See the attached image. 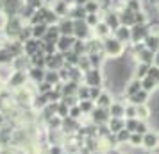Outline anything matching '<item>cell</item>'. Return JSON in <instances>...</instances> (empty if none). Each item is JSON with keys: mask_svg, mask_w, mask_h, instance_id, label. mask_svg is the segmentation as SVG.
<instances>
[{"mask_svg": "<svg viewBox=\"0 0 159 154\" xmlns=\"http://www.w3.org/2000/svg\"><path fill=\"white\" fill-rule=\"evenodd\" d=\"M104 49H106V52H107V56H113V58H116V56H120L123 52V45L120 40H116V38H109V40H106V43H104Z\"/></svg>", "mask_w": 159, "mask_h": 154, "instance_id": "cell-1", "label": "cell"}, {"mask_svg": "<svg viewBox=\"0 0 159 154\" xmlns=\"http://www.w3.org/2000/svg\"><path fill=\"white\" fill-rule=\"evenodd\" d=\"M156 84H157V81H154L152 77H145L143 81H141V90H145V91H152V90L156 88Z\"/></svg>", "mask_w": 159, "mask_h": 154, "instance_id": "cell-12", "label": "cell"}, {"mask_svg": "<svg viewBox=\"0 0 159 154\" xmlns=\"http://www.w3.org/2000/svg\"><path fill=\"white\" fill-rule=\"evenodd\" d=\"M118 32H116V40H120V41H125V40H129L130 38V30L127 29V27H120V29H116Z\"/></svg>", "mask_w": 159, "mask_h": 154, "instance_id": "cell-18", "label": "cell"}, {"mask_svg": "<svg viewBox=\"0 0 159 154\" xmlns=\"http://www.w3.org/2000/svg\"><path fill=\"white\" fill-rule=\"evenodd\" d=\"M107 127H109V133L116 134L118 131L125 129V120H123V118H111L107 122Z\"/></svg>", "mask_w": 159, "mask_h": 154, "instance_id": "cell-5", "label": "cell"}, {"mask_svg": "<svg viewBox=\"0 0 159 154\" xmlns=\"http://www.w3.org/2000/svg\"><path fill=\"white\" fill-rule=\"evenodd\" d=\"M66 4H68V0H66Z\"/></svg>", "mask_w": 159, "mask_h": 154, "instance_id": "cell-34", "label": "cell"}, {"mask_svg": "<svg viewBox=\"0 0 159 154\" xmlns=\"http://www.w3.org/2000/svg\"><path fill=\"white\" fill-rule=\"evenodd\" d=\"M97 30H98V36H106L107 30H109V25L107 23H98L97 25Z\"/></svg>", "mask_w": 159, "mask_h": 154, "instance_id": "cell-24", "label": "cell"}, {"mask_svg": "<svg viewBox=\"0 0 159 154\" xmlns=\"http://www.w3.org/2000/svg\"><path fill=\"white\" fill-rule=\"evenodd\" d=\"M80 115H82V111H80L79 106H72V108H70V113H68L70 118H79Z\"/></svg>", "mask_w": 159, "mask_h": 154, "instance_id": "cell-23", "label": "cell"}, {"mask_svg": "<svg viewBox=\"0 0 159 154\" xmlns=\"http://www.w3.org/2000/svg\"><path fill=\"white\" fill-rule=\"evenodd\" d=\"M107 154H118V152H115V151H111V152H107Z\"/></svg>", "mask_w": 159, "mask_h": 154, "instance_id": "cell-33", "label": "cell"}, {"mask_svg": "<svg viewBox=\"0 0 159 154\" xmlns=\"http://www.w3.org/2000/svg\"><path fill=\"white\" fill-rule=\"evenodd\" d=\"M47 100H48V95H39V97L36 99V102H34V106L41 110V108H45V106H47Z\"/></svg>", "mask_w": 159, "mask_h": 154, "instance_id": "cell-22", "label": "cell"}, {"mask_svg": "<svg viewBox=\"0 0 159 154\" xmlns=\"http://www.w3.org/2000/svg\"><path fill=\"white\" fill-rule=\"evenodd\" d=\"M129 99L132 100V104H134V106H141V104L147 102V99H148V91H145V90H139L138 93L130 95Z\"/></svg>", "mask_w": 159, "mask_h": 154, "instance_id": "cell-6", "label": "cell"}, {"mask_svg": "<svg viewBox=\"0 0 159 154\" xmlns=\"http://www.w3.org/2000/svg\"><path fill=\"white\" fill-rule=\"evenodd\" d=\"M154 61H156V66H159V52H156V59Z\"/></svg>", "mask_w": 159, "mask_h": 154, "instance_id": "cell-32", "label": "cell"}, {"mask_svg": "<svg viewBox=\"0 0 159 154\" xmlns=\"http://www.w3.org/2000/svg\"><path fill=\"white\" fill-rule=\"evenodd\" d=\"M111 104H113V100H111V97H109L107 93H102V95L97 99V106H98V108H106V110H109Z\"/></svg>", "mask_w": 159, "mask_h": 154, "instance_id": "cell-11", "label": "cell"}, {"mask_svg": "<svg viewBox=\"0 0 159 154\" xmlns=\"http://www.w3.org/2000/svg\"><path fill=\"white\" fill-rule=\"evenodd\" d=\"M139 90H141V81H138V79H136V81H132V82L129 84V88H127V97L138 93Z\"/></svg>", "mask_w": 159, "mask_h": 154, "instance_id": "cell-15", "label": "cell"}, {"mask_svg": "<svg viewBox=\"0 0 159 154\" xmlns=\"http://www.w3.org/2000/svg\"><path fill=\"white\" fill-rule=\"evenodd\" d=\"M30 77H32L36 82H39V81H43V79H45V72L41 70V68H38V66H36V68H32V70H30Z\"/></svg>", "mask_w": 159, "mask_h": 154, "instance_id": "cell-16", "label": "cell"}, {"mask_svg": "<svg viewBox=\"0 0 159 154\" xmlns=\"http://www.w3.org/2000/svg\"><path fill=\"white\" fill-rule=\"evenodd\" d=\"M77 91H79V97H80V99L89 100V88H88V86H84V88H79Z\"/></svg>", "mask_w": 159, "mask_h": 154, "instance_id": "cell-26", "label": "cell"}, {"mask_svg": "<svg viewBox=\"0 0 159 154\" xmlns=\"http://www.w3.org/2000/svg\"><path fill=\"white\" fill-rule=\"evenodd\" d=\"M79 108H80V111L82 113H93V100H80V104H79Z\"/></svg>", "mask_w": 159, "mask_h": 154, "instance_id": "cell-17", "label": "cell"}, {"mask_svg": "<svg viewBox=\"0 0 159 154\" xmlns=\"http://www.w3.org/2000/svg\"><path fill=\"white\" fill-rule=\"evenodd\" d=\"M72 43H73V38L61 36V38H59V41H57V45H59V50H63V52H66V50H72Z\"/></svg>", "mask_w": 159, "mask_h": 154, "instance_id": "cell-10", "label": "cell"}, {"mask_svg": "<svg viewBox=\"0 0 159 154\" xmlns=\"http://www.w3.org/2000/svg\"><path fill=\"white\" fill-rule=\"evenodd\" d=\"M47 25L45 23H41V25H34V30H32V36L34 38H38V36H45L47 34Z\"/></svg>", "mask_w": 159, "mask_h": 154, "instance_id": "cell-19", "label": "cell"}, {"mask_svg": "<svg viewBox=\"0 0 159 154\" xmlns=\"http://www.w3.org/2000/svg\"><path fill=\"white\" fill-rule=\"evenodd\" d=\"M86 9L89 11V15H93V11H97V9H98V4H95V2H88Z\"/></svg>", "mask_w": 159, "mask_h": 154, "instance_id": "cell-29", "label": "cell"}, {"mask_svg": "<svg viewBox=\"0 0 159 154\" xmlns=\"http://www.w3.org/2000/svg\"><path fill=\"white\" fill-rule=\"evenodd\" d=\"M148 117H150V110L147 108V104L136 106V118L138 120H147Z\"/></svg>", "mask_w": 159, "mask_h": 154, "instance_id": "cell-9", "label": "cell"}, {"mask_svg": "<svg viewBox=\"0 0 159 154\" xmlns=\"http://www.w3.org/2000/svg\"><path fill=\"white\" fill-rule=\"evenodd\" d=\"M86 79L89 86H100V72L98 70H91L86 73Z\"/></svg>", "mask_w": 159, "mask_h": 154, "instance_id": "cell-8", "label": "cell"}, {"mask_svg": "<svg viewBox=\"0 0 159 154\" xmlns=\"http://www.w3.org/2000/svg\"><path fill=\"white\" fill-rule=\"evenodd\" d=\"M136 125H138V118H127L125 120V129L130 133H134L136 131Z\"/></svg>", "mask_w": 159, "mask_h": 154, "instance_id": "cell-21", "label": "cell"}, {"mask_svg": "<svg viewBox=\"0 0 159 154\" xmlns=\"http://www.w3.org/2000/svg\"><path fill=\"white\" fill-rule=\"evenodd\" d=\"M145 45H147V49L152 50L154 54L159 52V36H147L145 38Z\"/></svg>", "mask_w": 159, "mask_h": 154, "instance_id": "cell-7", "label": "cell"}, {"mask_svg": "<svg viewBox=\"0 0 159 154\" xmlns=\"http://www.w3.org/2000/svg\"><path fill=\"white\" fill-rule=\"evenodd\" d=\"M50 154H63V151H61L59 147H52V149H50Z\"/></svg>", "mask_w": 159, "mask_h": 154, "instance_id": "cell-30", "label": "cell"}, {"mask_svg": "<svg viewBox=\"0 0 159 154\" xmlns=\"http://www.w3.org/2000/svg\"><path fill=\"white\" fill-rule=\"evenodd\" d=\"M88 25H95V27H97V25H98V18H97V15H88Z\"/></svg>", "mask_w": 159, "mask_h": 154, "instance_id": "cell-28", "label": "cell"}, {"mask_svg": "<svg viewBox=\"0 0 159 154\" xmlns=\"http://www.w3.org/2000/svg\"><path fill=\"white\" fill-rule=\"evenodd\" d=\"M109 115H111V118H123L125 117V106L122 102H113L109 106Z\"/></svg>", "mask_w": 159, "mask_h": 154, "instance_id": "cell-4", "label": "cell"}, {"mask_svg": "<svg viewBox=\"0 0 159 154\" xmlns=\"http://www.w3.org/2000/svg\"><path fill=\"white\" fill-rule=\"evenodd\" d=\"M93 120L95 124H107L109 120H111V115H109V110H106V108H98L97 106V110H93Z\"/></svg>", "mask_w": 159, "mask_h": 154, "instance_id": "cell-2", "label": "cell"}, {"mask_svg": "<svg viewBox=\"0 0 159 154\" xmlns=\"http://www.w3.org/2000/svg\"><path fill=\"white\" fill-rule=\"evenodd\" d=\"M125 117L136 118V106H127V108H125Z\"/></svg>", "mask_w": 159, "mask_h": 154, "instance_id": "cell-25", "label": "cell"}, {"mask_svg": "<svg viewBox=\"0 0 159 154\" xmlns=\"http://www.w3.org/2000/svg\"><path fill=\"white\" fill-rule=\"evenodd\" d=\"M159 145V134L154 131H148L143 134V147L145 149H148V151H152V149H156V147Z\"/></svg>", "mask_w": 159, "mask_h": 154, "instance_id": "cell-3", "label": "cell"}, {"mask_svg": "<svg viewBox=\"0 0 159 154\" xmlns=\"http://www.w3.org/2000/svg\"><path fill=\"white\" fill-rule=\"evenodd\" d=\"M45 79H47V82H57L59 81V75L57 73H54V72H48V73H45Z\"/></svg>", "mask_w": 159, "mask_h": 154, "instance_id": "cell-27", "label": "cell"}, {"mask_svg": "<svg viewBox=\"0 0 159 154\" xmlns=\"http://www.w3.org/2000/svg\"><path fill=\"white\" fill-rule=\"evenodd\" d=\"M132 133L127 131V129H122V131L116 133V140H118V143H129V138Z\"/></svg>", "mask_w": 159, "mask_h": 154, "instance_id": "cell-14", "label": "cell"}, {"mask_svg": "<svg viewBox=\"0 0 159 154\" xmlns=\"http://www.w3.org/2000/svg\"><path fill=\"white\" fill-rule=\"evenodd\" d=\"M129 143H130V147L143 145V134H139V133H132L130 138H129Z\"/></svg>", "mask_w": 159, "mask_h": 154, "instance_id": "cell-13", "label": "cell"}, {"mask_svg": "<svg viewBox=\"0 0 159 154\" xmlns=\"http://www.w3.org/2000/svg\"><path fill=\"white\" fill-rule=\"evenodd\" d=\"M75 2H77L79 6H86V4H88V2H89V0H75Z\"/></svg>", "mask_w": 159, "mask_h": 154, "instance_id": "cell-31", "label": "cell"}, {"mask_svg": "<svg viewBox=\"0 0 159 154\" xmlns=\"http://www.w3.org/2000/svg\"><path fill=\"white\" fill-rule=\"evenodd\" d=\"M150 129H148V125H147V122L145 120H138V125H136V131L134 133H139V134H145V133H148Z\"/></svg>", "mask_w": 159, "mask_h": 154, "instance_id": "cell-20", "label": "cell"}]
</instances>
